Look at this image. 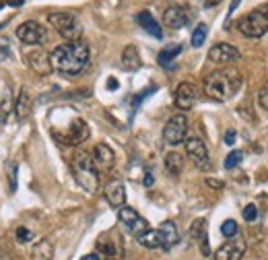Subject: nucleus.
<instances>
[{
  "mask_svg": "<svg viewBox=\"0 0 268 260\" xmlns=\"http://www.w3.org/2000/svg\"><path fill=\"white\" fill-rule=\"evenodd\" d=\"M206 33H208V27H206V23H198V25H196V29L192 31L190 44H192L194 48H200V46L204 44V40H206Z\"/></svg>",
  "mask_w": 268,
  "mask_h": 260,
  "instance_id": "28",
  "label": "nucleus"
},
{
  "mask_svg": "<svg viewBox=\"0 0 268 260\" xmlns=\"http://www.w3.org/2000/svg\"><path fill=\"white\" fill-rule=\"evenodd\" d=\"M242 215H244V219H246L248 223L256 221V219H258V206H256L254 202H252V204H248L246 209H244V213H242Z\"/></svg>",
  "mask_w": 268,
  "mask_h": 260,
  "instance_id": "32",
  "label": "nucleus"
},
{
  "mask_svg": "<svg viewBox=\"0 0 268 260\" xmlns=\"http://www.w3.org/2000/svg\"><path fill=\"white\" fill-rule=\"evenodd\" d=\"M0 7H2V5H0Z\"/></svg>",
  "mask_w": 268,
  "mask_h": 260,
  "instance_id": "44",
  "label": "nucleus"
},
{
  "mask_svg": "<svg viewBox=\"0 0 268 260\" xmlns=\"http://www.w3.org/2000/svg\"><path fill=\"white\" fill-rule=\"evenodd\" d=\"M48 23L52 25L66 42H78L82 36V25L72 13H50Z\"/></svg>",
  "mask_w": 268,
  "mask_h": 260,
  "instance_id": "6",
  "label": "nucleus"
},
{
  "mask_svg": "<svg viewBox=\"0 0 268 260\" xmlns=\"http://www.w3.org/2000/svg\"><path fill=\"white\" fill-rule=\"evenodd\" d=\"M29 114H31V97H29V91L23 87L19 91V99H16V118L25 120Z\"/></svg>",
  "mask_w": 268,
  "mask_h": 260,
  "instance_id": "23",
  "label": "nucleus"
},
{
  "mask_svg": "<svg viewBox=\"0 0 268 260\" xmlns=\"http://www.w3.org/2000/svg\"><path fill=\"white\" fill-rule=\"evenodd\" d=\"M186 153H188V157L190 161L198 167V169H210V159H208V149L204 145L202 138H198V136H190L186 138Z\"/></svg>",
  "mask_w": 268,
  "mask_h": 260,
  "instance_id": "9",
  "label": "nucleus"
},
{
  "mask_svg": "<svg viewBox=\"0 0 268 260\" xmlns=\"http://www.w3.org/2000/svg\"><path fill=\"white\" fill-rule=\"evenodd\" d=\"M184 169V157L180 153L172 151V153H167L165 155V171L170 173V176H180Z\"/></svg>",
  "mask_w": 268,
  "mask_h": 260,
  "instance_id": "21",
  "label": "nucleus"
},
{
  "mask_svg": "<svg viewBox=\"0 0 268 260\" xmlns=\"http://www.w3.org/2000/svg\"><path fill=\"white\" fill-rule=\"evenodd\" d=\"M25 60H27V64H29V68L33 73H38V75H50L54 71L52 68V62H50V54L46 50H42V48H38V50H31V52H27L25 54Z\"/></svg>",
  "mask_w": 268,
  "mask_h": 260,
  "instance_id": "12",
  "label": "nucleus"
},
{
  "mask_svg": "<svg viewBox=\"0 0 268 260\" xmlns=\"http://www.w3.org/2000/svg\"><path fill=\"white\" fill-rule=\"evenodd\" d=\"M106 200L114 209H120V206L126 204V188H124L122 180H112L106 186Z\"/></svg>",
  "mask_w": 268,
  "mask_h": 260,
  "instance_id": "17",
  "label": "nucleus"
},
{
  "mask_svg": "<svg viewBox=\"0 0 268 260\" xmlns=\"http://www.w3.org/2000/svg\"><path fill=\"white\" fill-rule=\"evenodd\" d=\"M136 239H138V244H140V246H144V248H148V250L161 248V239H159L157 229H148V231H144L142 235H138Z\"/></svg>",
  "mask_w": 268,
  "mask_h": 260,
  "instance_id": "26",
  "label": "nucleus"
},
{
  "mask_svg": "<svg viewBox=\"0 0 268 260\" xmlns=\"http://www.w3.org/2000/svg\"><path fill=\"white\" fill-rule=\"evenodd\" d=\"M206 97L214 101H227L233 97L242 87V75L236 68H223V71H212L202 81Z\"/></svg>",
  "mask_w": 268,
  "mask_h": 260,
  "instance_id": "2",
  "label": "nucleus"
},
{
  "mask_svg": "<svg viewBox=\"0 0 268 260\" xmlns=\"http://www.w3.org/2000/svg\"><path fill=\"white\" fill-rule=\"evenodd\" d=\"M52 256H54V250L48 239H42L33 246V260H52Z\"/></svg>",
  "mask_w": 268,
  "mask_h": 260,
  "instance_id": "25",
  "label": "nucleus"
},
{
  "mask_svg": "<svg viewBox=\"0 0 268 260\" xmlns=\"http://www.w3.org/2000/svg\"><path fill=\"white\" fill-rule=\"evenodd\" d=\"M80 260H102V258H99V254H97V252H93V254H85Z\"/></svg>",
  "mask_w": 268,
  "mask_h": 260,
  "instance_id": "41",
  "label": "nucleus"
},
{
  "mask_svg": "<svg viewBox=\"0 0 268 260\" xmlns=\"http://www.w3.org/2000/svg\"><path fill=\"white\" fill-rule=\"evenodd\" d=\"M16 38L25 46H42L48 40V33L44 25H40L38 21H25L16 27Z\"/></svg>",
  "mask_w": 268,
  "mask_h": 260,
  "instance_id": "10",
  "label": "nucleus"
},
{
  "mask_svg": "<svg viewBox=\"0 0 268 260\" xmlns=\"http://www.w3.org/2000/svg\"><path fill=\"white\" fill-rule=\"evenodd\" d=\"M157 233L161 239V248H165V250L174 248L180 241V231H178V225L174 221H163L157 227Z\"/></svg>",
  "mask_w": 268,
  "mask_h": 260,
  "instance_id": "18",
  "label": "nucleus"
},
{
  "mask_svg": "<svg viewBox=\"0 0 268 260\" xmlns=\"http://www.w3.org/2000/svg\"><path fill=\"white\" fill-rule=\"evenodd\" d=\"M236 138H238V132L236 130H227L225 136H223V141H225L227 147H233V145H236Z\"/></svg>",
  "mask_w": 268,
  "mask_h": 260,
  "instance_id": "36",
  "label": "nucleus"
},
{
  "mask_svg": "<svg viewBox=\"0 0 268 260\" xmlns=\"http://www.w3.org/2000/svg\"><path fill=\"white\" fill-rule=\"evenodd\" d=\"M206 235V219H196L192 225H190V239L196 241V244H200Z\"/></svg>",
  "mask_w": 268,
  "mask_h": 260,
  "instance_id": "27",
  "label": "nucleus"
},
{
  "mask_svg": "<svg viewBox=\"0 0 268 260\" xmlns=\"http://www.w3.org/2000/svg\"><path fill=\"white\" fill-rule=\"evenodd\" d=\"M118 87H120V83L116 81L114 77H112V79H108V89H110V91H116V89H118Z\"/></svg>",
  "mask_w": 268,
  "mask_h": 260,
  "instance_id": "38",
  "label": "nucleus"
},
{
  "mask_svg": "<svg viewBox=\"0 0 268 260\" xmlns=\"http://www.w3.org/2000/svg\"><path fill=\"white\" fill-rule=\"evenodd\" d=\"M238 29L246 38H262L264 33H268V3L242 17L238 21Z\"/></svg>",
  "mask_w": 268,
  "mask_h": 260,
  "instance_id": "5",
  "label": "nucleus"
},
{
  "mask_svg": "<svg viewBox=\"0 0 268 260\" xmlns=\"http://www.w3.org/2000/svg\"><path fill=\"white\" fill-rule=\"evenodd\" d=\"M196 97H198V91L192 83H180L174 93V103L180 110H190V108H194Z\"/></svg>",
  "mask_w": 268,
  "mask_h": 260,
  "instance_id": "14",
  "label": "nucleus"
},
{
  "mask_svg": "<svg viewBox=\"0 0 268 260\" xmlns=\"http://www.w3.org/2000/svg\"><path fill=\"white\" fill-rule=\"evenodd\" d=\"M72 173L78 186L87 192H95L99 188V169L95 167L91 155L85 151H78L72 159Z\"/></svg>",
  "mask_w": 268,
  "mask_h": 260,
  "instance_id": "4",
  "label": "nucleus"
},
{
  "mask_svg": "<svg viewBox=\"0 0 268 260\" xmlns=\"http://www.w3.org/2000/svg\"><path fill=\"white\" fill-rule=\"evenodd\" d=\"M182 54V44H172V46H167L159 52V56H157V62L161 66H170V62Z\"/></svg>",
  "mask_w": 268,
  "mask_h": 260,
  "instance_id": "24",
  "label": "nucleus"
},
{
  "mask_svg": "<svg viewBox=\"0 0 268 260\" xmlns=\"http://www.w3.org/2000/svg\"><path fill=\"white\" fill-rule=\"evenodd\" d=\"M97 250L102 252L104 256H108V258H116V256H118V246L112 241V233H102V235H99Z\"/></svg>",
  "mask_w": 268,
  "mask_h": 260,
  "instance_id": "22",
  "label": "nucleus"
},
{
  "mask_svg": "<svg viewBox=\"0 0 268 260\" xmlns=\"http://www.w3.org/2000/svg\"><path fill=\"white\" fill-rule=\"evenodd\" d=\"M140 66H142V60H140L138 50L134 46H126L122 52V68L128 73H134V71H138Z\"/></svg>",
  "mask_w": 268,
  "mask_h": 260,
  "instance_id": "20",
  "label": "nucleus"
},
{
  "mask_svg": "<svg viewBox=\"0 0 268 260\" xmlns=\"http://www.w3.org/2000/svg\"><path fill=\"white\" fill-rule=\"evenodd\" d=\"M6 5H8V7H23L25 0H6Z\"/></svg>",
  "mask_w": 268,
  "mask_h": 260,
  "instance_id": "40",
  "label": "nucleus"
},
{
  "mask_svg": "<svg viewBox=\"0 0 268 260\" xmlns=\"http://www.w3.org/2000/svg\"><path fill=\"white\" fill-rule=\"evenodd\" d=\"M150 93H155V87H148L146 91L138 93V95H136V99H134V106H138V103H142V101H144V97H146V95H150Z\"/></svg>",
  "mask_w": 268,
  "mask_h": 260,
  "instance_id": "37",
  "label": "nucleus"
},
{
  "mask_svg": "<svg viewBox=\"0 0 268 260\" xmlns=\"http://www.w3.org/2000/svg\"><path fill=\"white\" fill-rule=\"evenodd\" d=\"M54 71H60L62 75H80L89 64V48L82 42H66L52 50L50 54Z\"/></svg>",
  "mask_w": 268,
  "mask_h": 260,
  "instance_id": "1",
  "label": "nucleus"
},
{
  "mask_svg": "<svg viewBox=\"0 0 268 260\" xmlns=\"http://www.w3.org/2000/svg\"><path fill=\"white\" fill-rule=\"evenodd\" d=\"M238 231H240V227H238V223L233 221V219H227V221H223V225H221V235L223 237H229V239H233L238 235Z\"/></svg>",
  "mask_w": 268,
  "mask_h": 260,
  "instance_id": "29",
  "label": "nucleus"
},
{
  "mask_svg": "<svg viewBox=\"0 0 268 260\" xmlns=\"http://www.w3.org/2000/svg\"><path fill=\"white\" fill-rule=\"evenodd\" d=\"M246 254L244 239H229L214 252V260H242Z\"/></svg>",
  "mask_w": 268,
  "mask_h": 260,
  "instance_id": "15",
  "label": "nucleus"
},
{
  "mask_svg": "<svg viewBox=\"0 0 268 260\" xmlns=\"http://www.w3.org/2000/svg\"><path fill=\"white\" fill-rule=\"evenodd\" d=\"M29 239H31V231L29 229H25V227L16 229V241H21V244H23V241H29Z\"/></svg>",
  "mask_w": 268,
  "mask_h": 260,
  "instance_id": "35",
  "label": "nucleus"
},
{
  "mask_svg": "<svg viewBox=\"0 0 268 260\" xmlns=\"http://www.w3.org/2000/svg\"><path fill=\"white\" fill-rule=\"evenodd\" d=\"M142 184L146 186V188H150L155 184V180H153V176H150V173H144V178H142Z\"/></svg>",
  "mask_w": 268,
  "mask_h": 260,
  "instance_id": "39",
  "label": "nucleus"
},
{
  "mask_svg": "<svg viewBox=\"0 0 268 260\" xmlns=\"http://www.w3.org/2000/svg\"><path fill=\"white\" fill-rule=\"evenodd\" d=\"M258 103H260V108L268 112V85H264L262 89L258 91Z\"/></svg>",
  "mask_w": 268,
  "mask_h": 260,
  "instance_id": "34",
  "label": "nucleus"
},
{
  "mask_svg": "<svg viewBox=\"0 0 268 260\" xmlns=\"http://www.w3.org/2000/svg\"><path fill=\"white\" fill-rule=\"evenodd\" d=\"M16 171H19V165H16V163H8V167H6V180H8V190H10V192H16Z\"/></svg>",
  "mask_w": 268,
  "mask_h": 260,
  "instance_id": "30",
  "label": "nucleus"
},
{
  "mask_svg": "<svg viewBox=\"0 0 268 260\" xmlns=\"http://www.w3.org/2000/svg\"><path fill=\"white\" fill-rule=\"evenodd\" d=\"M192 19V13L186 9V7H170L165 13H163V23L165 27H170V29H182V27H186Z\"/></svg>",
  "mask_w": 268,
  "mask_h": 260,
  "instance_id": "13",
  "label": "nucleus"
},
{
  "mask_svg": "<svg viewBox=\"0 0 268 260\" xmlns=\"http://www.w3.org/2000/svg\"><path fill=\"white\" fill-rule=\"evenodd\" d=\"M118 221L124 225V229H126L130 235H134V237H138V235H142L144 231H148L146 219L140 217L136 211L130 209V206H126V204L118 209Z\"/></svg>",
  "mask_w": 268,
  "mask_h": 260,
  "instance_id": "8",
  "label": "nucleus"
},
{
  "mask_svg": "<svg viewBox=\"0 0 268 260\" xmlns=\"http://www.w3.org/2000/svg\"><path fill=\"white\" fill-rule=\"evenodd\" d=\"M206 184H208L210 188H221V186H223L221 182H214V180H206Z\"/></svg>",
  "mask_w": 268,
  "mask_h": 260,
  "instance_id": "42",
  "label": "nucleus"
},
{
  "mask_svg": "<svg viewBox=\"0 0 268 260\" xmlns=\"http://www.w3.org/2000/svg\"><path fill=\"white\" fill-rule=\"evenodd\" d=\"M188 134V118L184 114H176L167 120V124L163 128V141L167 145H180L186 141Z\"/></svg>",
  "mask_w": 268,
  "mask_h": 260,
  "instance_id": "7",
  "label": "nucleus"
},
{
  "mask_svg": "<svg viewBox=\"0 0 268 260\" xmlns=\"http://www.w3.org/2000/svg\"><path fill=\"white\" fill-rule=\"evenodd\" d=\"M242 159H244V153H242V151H231L227 157H225V167H227V169H233L236 165L242 163Z\"/></svg>",
  "mask_w": 268,
  "mask_h": 260,
  "instance_id": "31",
  "label": "nucleus"
},
{
  "mask_svg": "<svg viewBox=\"0 0 268 260\" xmlns=\"http://www.w3.org/2000/svg\"><path fill=\"white\" fill-rule=\"evenodd\" d=\"M50 124H52V136L62 145L76 147L89 138L87 122L80 116H76V112H72V110H68V116H66L64 122L58 120V124H56V118L50 116Z\"/></svg>",
  "mask_w": 268,
  "mask_h": 260,
  "instance_id": "3",
  "label": "nucleus"
},
{
  "mask_svg": "<svg viewBox=\"0 0 268 260\" xmlns=\"http://www.w3.org/2000/svg\"><path fill=\"white\" fill-rule=\"evenodd\" d=\"M91 159H93V163H95L97 169H112L114 163H116V153H114L112 147H108V145L102 143V145H97L93 149Z\"/></svg>",
  "mask_w": 268,
  "mask_h": 260,
  "instance_id": "16",
  "label": "nucleus"
},
{
  "mask_svg": "<svg viewBox=\"0 0 268 260\" xmlns=\"http://www.w3.org/2000/svg\"><path fill=\"white\" fill-rule=\"evenodd\" d=\"M136 23L148 33V36H153L155 40H163V31H161V25L157 23V19L148 11H140L136 15Z\"/></svg>",
  "mask_w": 268,
  "mask_h": 260,
  "instance_id": "19",
  "label": "nucleus"
},
{
  "mask_svg": "<svg viewBox=\"0 0 268 260\" xmlns=\"http://www.w3.org/2000/svg\"><path fill=\"white\" fill-rule=\"evenodd\" d=\"M240 50L231 44H214L208 52V60L212 64H221V66H227V64H233L240 60Z\"/></svg>",
  "mask_w": 268,
  "mask_h": 260,
  "instance_id": "11",
  "label": "nucleus"
},
{
  "mask_svg": "<svg viewBox=\"0 0 268 260\" xmlns=\"http://www.w3.org/2000/svg\"><path fill=\"white\" fill-rule=\"evenodd\" d=\"M10 58V44L8 40L0 38V60H8Z\"/></svg>",
  "mask_w": 268,
  "mask_h": 260,
  "instance_id": "33",
  "label": "nucleus"
},
{
  "mask_svg": "<svg viewBox=\"0 0 268 260\" xmlns=\"http://www.w3.org/2000/svg\"><path fill=\"white\" fill-rule=\"evenodd\" d=\"M2 27H4V23H0V29H2Z\"/></svg>",
  "mask_w": 268,
  "mask_h": 260,
  "instance_id": "43",
  "label": "nucleus"
}]
</instances>
